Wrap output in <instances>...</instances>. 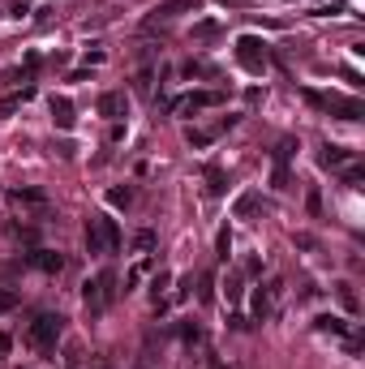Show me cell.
Here are the masks:
<instances>
[{"mask_svg":"<svg viewBox=\"0 0 365 369\" xmlns=\"http://www.w3.org/2000/svg\"><path fill=\"white\" fill-rule=\"evenodd\" d=\"M301 94H305V103H310V107L327 112V116H340V120H361V116H365V103H361V99H348V94L314 90V86H305Z\"/></svg>","mask_w":365,"mask_h":369,"instance_id":"6da1fadb","label":"cell"},{"mask_svg":"<svg viewBox=\"0 0 365 369\" xmlns=\"http://www.w3.org/2000/svg\"><path fill=\"white\" fill-rule=\"evenodd\" d=\"M60 335H65V318H60V314H39L35 322H30V331H26V340L35 344L39 352H56V344H60Z\"/></svg>","mask_w":365,"mask_h":369,"instance_id":"7a4b0ae2","label":"cell"},{"mask_svg":"<svg viewBox=\"0 0 365 369\" xmlns=\"http://www.w3.org/2000/svg\"><path fill=\"white\" fill-rule=\"evenodd\" d=\"M82 296H86V309H90V314H99L103 305H112V301H116V275H112V270H99V275H95V279L82 288Z\"/></svg>","mask_w":365,"mask_h":369,"instance_id":"3957f363","label":"cell"},{"mask_svg":"<svg viewBox=\"0 0 365 369\" xmlns=\"http://www.w3.org/2000/svg\"><path fill=\"white\" fill-rule=\"evenodd\" d=\"M181 13H198V0H164V5H155L147 13V22H142V30H160L168 22H177Z\"/></svg>","mask_w":365,"mask_h":369,"instance_id":"277c9868","label":"cell"},{"mask_svg":"<svg viewBox=\"0 0 365 369\" xmlns=\"http://www.w3.org/2000/svg\"><path fill=\"white\" fill-rule=\"evenodd\" d=\"M279 301H284V279L258 283V292H253V318H258V322L275 318V314H279Z\"/></svg>","mask_w":365,"mask_h":369,"instance_id":"5b68a950","label":"cell"},{"mask_svg":"<svg viewBox=\"0 0 365 369\" xmlns=\"http://www.w3.org/2000/svg\"><path fill=\"white\" fill-rule=\"evenodd\" d=\"M224 103V90H189L181 99H172L177 112H202V107H219Z\"/></svg>","mask_w":365,"mask_h":369,"instance_id":"8992f818","label":"cell"},{"mask_svg":"<svg viewBox=\"0 0 365 369\" xmlns=\"http://www.w3.org/2000/svg\"><path fill=\"white\" fill-rule=\"evenodd\" d=\"M9 202L18 206V211H35V215H43V211H47V194H43V189H30V185L9 189Z\"/></svg>","mask_w":365,"mask_h":369,"instance_id":"52a82bcc","label":"cell"},{"mask_svg":"<svg viewBox=\"0 0 365 369\" xmlns=\"http://www.w3.org/2000/svg\"><path fill=\"white\" fill-rule=\"evenodd\" d=\"M236 60H241L245 69H253V73H262V65H266V43H258V39H241L236 43Z\"/></svg>","mask_w":365,"mask_h":369,"instance_id":"ba28073f","label":"cell"},{"mask_svg":"<svg viewBox=\"0 0 365 369\" xmlns=\"http://www.w3.org/2000/svg\"><path fill=\"white\" fill-rule=\"evenodd\" d=\"M26 262L35 266V270H43V275H60V270H65V258H60V253H52V249H30Z\"/></svg>","mask_w":365,"mask_h":369,"instance_id":"9c48e42d","label":"cell"},{"mask_svg":"<svg viewBox=\"0 0 365 369\" xmlns=\"http://www.w3.org/2000/svg\"><path fill=\"white\" fill-rule=\"evenodd\" d=\"M125 112H129V94H125V90H108V94H99V116L121 120Z\"/></svg>","mask_w":365,"mask_h":369,"instance_id":"30bf717a","label":"cell"},{"mask_svg":"<svg viewBox=\"0 0 365 369\" xmlns=\"http://www.w3.org/2000/svg\"><path fill=\"white\" fill-rule=\"evenodd\" d=\"M86 249H90V253H108V240H103V223H99V215L86 219Z\"/></svg>","mask_w":365,"mask_h":369,"instance_id":"8fae6325","label":"cell"},{"mask_svg":"<svg viewBox=\"0 0 365 369\" xmlns=\"http://www.w3.org/2000/svg\"><path fill=\"white\" fill-rule=\"evenodd\" d=\"M26 99H35V86H22L18 94H9V99H0V120H9L13 116V112H18Z\"/></svg>","mask_w":365,"mask_h":369,"instance_id":"7c38bea8","label":"cell"},{"mask_svg":"<svg viewBox=\"0 0 365 369\" xmlns=\"http://www.w3.org/2000/svg\"><path fill=\"white\" fill-rule=\"evenodd\" d=\"M344 164H357V155L348 147H327L323 151V168H344Z\"/></svg>","mask_w":365,"mask_h":369,"instance_id":"4fadbf2b","label":"cell"},{"mask_svg":"<svg viewBox=\"0 0 365 369\" xmlns=\"http://www.w3.org/2000/svg\"><path fill=\"white\" fill-rule=\"evenodd\" d=\"M258 206H262V198L253 194V189H245V194L236 198V219H253V215H258Z\"/></svg>","mask_w":365,"mask_h":369,"instance_id":"5bb4252c","label":"cell"},{"mask_svg":"<svg viewBox=\"0 0 365 369\" xmlns=\"http://www.w3.org/2000/svg\"><path fill=\"white\" fill-rule=\"evenodd\" d=\"M52 120L60 129H73V103L69 99H52Z\"/></svg>","mask_w":365,"mask_h":369,"instance_id":"9a60e30c","label":"cell"},{"mask_svg":"<svg viewBox=\"0 0 365 369\" xmlns=\"http://www.w3.org/2000/svg\"><path fill=\"white\" fill-rule=\"evenodd\" d=\"M185 138H189V147H211V142L219 138V129H189Z\"/></svg>","mask_w":365,"mask_h":369,"instance_id":"2e32d148","label":"cell"},{"mask_svg":"<svg viewBox=\"0 0 365 369\" xmlns=\"http://www.w3.org/2000/svg\"><path fill=\"white\" fill-rule=\"evenodd\" d=\"M206 181H211V185H206L211 194H224V189H228V176H224V168H206Z\"/></svg>","mask_w":365,"mask_h":369,"instance_id":"e0dca14e","label":"cell"},{"mask_svg":"<svg viewBox=\"0 0 365 369\" xmlns=\"http://www.w3.org/2000/svg\"><path fill=\"white\" fill-rule=\"evenodd\" d=\"M314 327H318V331H331V335H348V322H340V318H331V314H323Z\"/></svg>","mask_w":365,"mask_h":369,"instance_id":"ac0fdd59","label":"cell"},{"mask_svg":"<svg viewBox=\"0 0 365 369\" xmlns=\"http://www.w3.org/2000/svg\"><path fill=\"white\" fill-rule=\"evenodd\" d=\"M18 292H13V288H0V314H9V309H18Z\"/></svg>","mask_w":365,"mask_h":369,"instance_id":"d6986e66","label":"cell"},{"mask_svg":"<svg viewBox=\"0 0 365 369\" xmlns=\"http://www.w3.org/2000/svg\"><path fill=\"white\" fill-rule=\"evenodd\" d=\"M215 249H219V258H228V253H232V232H228V228L215 236Z\"/></svg>","mask_w":365,"mask_h":369,"instance_id":"ffe728a7","label":"cell"},{"mask_svg":"<svg viewBox=\"0 0 365 369\" xmlns=\"http://www.w3.org/2000/svg\"><path fill=\"white\" fill-rule=\"evenodd\" d=\"M108 198H112V206H129V202H134V189H129V185H125V189H112Z\"/></svg>","mask_w":365,"mask_h":369,"instance_id":"44dd1931","label":"cell"},{"mask_svg":"<svg viewBox=\"0 0 365 369\" xmlns=\"http://www.w3.org/2000/svg\"><path fill=\"white\" fill-rule=\"evenodd\" d=\"M134 249H155V232H151V228H142V232L134 236Z\"/></svg>","mask_w":365,"mask_h":369,"instance_id":"7402d4cb","label":"cell"},{"mask_svg":"<svg viewBox=\"0 0 365 369\" xmlns=\"http://www.w3.org/2000/svg\"><path fill=\"white\" fill-rule=\"evenodd\" d=\"M198 296H202V305L215 301V275H202V292H198Z\"/></svg>","mask_w":365,"mask_h":369,"instance_id":"603a6c76","label":"cell"},{"mask_svg":"<svg viewBox=\"0 0 365 369\" xmlns=\"http://www.w3.org/2000/svg\"><path fill=\"white\" fill-rule=\"evenodd\" d=\"M361 176H365L361 164H348V168H344V185H361Z\"/></svg>","mask_w":365,"mask_h":369,"instance_id":"cb8c5ba5","label":"cell"},{"mask_svg":"<svg viewBox=\"0 0 365 369\" xmlns=\"http://www.w3.org/2000/svg\"><path fill=\"white\" fill-rule=\"evenodd\" d=\"M340 301L348 305V309L357 314V292H353V283H340Z\"/></svg>","mask_w":365,"mask_h":369,"instance_id":"d4e9b609","label":"cell"},{"mask_svg":"<svg viewBox=\"0 0 365 369\" xmlns=\"http://www.w3.org/2000/svg\"><path fill=\"white\" fill-rule=\"evenodd\" d=\"M194 35H198V39H211V35H219V26H215V22H198Z\"/></svg>","mask_w":365,"mask_h":369,"instance_id":"484cf974","label":"cell"},{"mask_svg":"<svg viewBox=\"0 0 365 369\" xmlns=\"http://www.w3.org/2000/svg\"><path fill=\"white\" fill-rule=\"evenodd\" d=\"M228 301H241V279H236V275L228 279Z\"/></svg>","mask_w":365,"mask_h":369,"instance_id":"4316f807","label":"cell"},{"mask_svg":"<svg viewBox=\"0 0 365 369\" xmlns=\"http://www.w3.org/2000/svg\"><path fill=\"white\" fill-rule=\"evenodd\" d=\"M5 352H9V335H0V357H5Z\"/></svg>","mask_w":365,"mask_h":369,"instance_id":"83f0119b","label":"cell"},{"mask_svg":"<svg viewBox=\"0 0 365 369\" xmlns=\"http://www.w3.org/2000/svg\"><path fill=\"white\" fill-rule=\"evenodd\" d=\"M134 369H147V365H134Z\"/></svg>","mask_w":365,"mask_h":369,"instance_id":"f1b7e54d","label":"cell"}]
</instances>
